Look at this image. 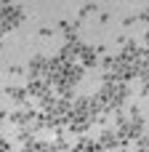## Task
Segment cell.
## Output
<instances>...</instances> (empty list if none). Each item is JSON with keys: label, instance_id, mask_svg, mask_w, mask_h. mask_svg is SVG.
I'll return each mask as SVG.
<instances>
[{"label": "cell", "instance_id": "6da1fadb", "mask_svg": "<svg viewBox=\"0 0 149 152\" xmlns=\"http://www.w3.org/2000/svg\"><path fill=\"white\" fill-rule=\"evenodd\" d=\"M21 21H24V11L19 5H11V3L3 5V11H0V32H11Z\"/></svg>", "mask_w": 149, "mask_h": 152}, {"label": "cell", "instance_id": "7a4b0ae2", "mask_svg": "<svg viewBox=\"0 0 149 152\" xmlns=\"http://www.w3.org/2000/svg\"><path fill=\"white\" fill-rule=\"evenodd\" d=\"M45 75H48V59L45 56H32V61H29V77H43L45 80Z\"/></svg>", "mask_w": 149, "mask_h": 152}]
</instances>
